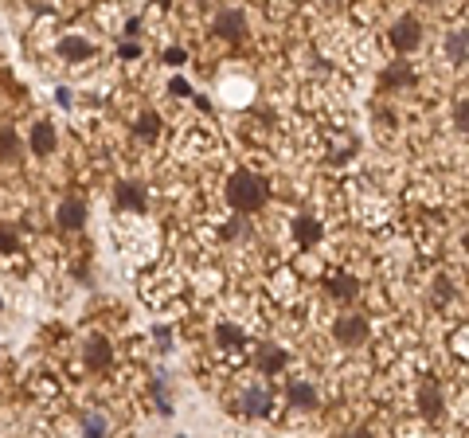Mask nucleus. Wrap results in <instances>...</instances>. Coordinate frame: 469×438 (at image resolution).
Instances as JSON below:
<instances>
[{
  "label": "nucleus",
  "instance_id": "nucleus-8",
  "mask_svg": "<svg viewBox=\"0 0 469 438\" xmlns=\"http://www.w3.org/2000/svg\"><path fill=\"white\" fill-rule=\"evenodd\" d=\"M82 219H86V208H82V199H63L59 204V223L63 227H82Z\"/></svg>",
  "mask_w": 469,
  "mask_h": 438
},
{
  "label": "nucleus",
  "instance_id": "nucleus-5",
  "mask_svg": "<svg viewBox=\"0 0 469 438\" xmlns=\"http://www.w3.org/2000/svg\"><path fill=\"white\" fill-rule=\"evenodd\" d=\"M321 235H325V227H321L313 216H298V219H293V239H298L301 247H317Z\"/></svg>",
  "mask_w": 469,
  "mask_h": 438
},
{
  "label": "nucleus",
  "instance_id": "nucleus-1",
  "mask_svg": "<svg viewBox=\"0 0 469 438\" xmlns=\"http://www.w3.org/2000/svg\"><path fill=\"white\" fill-rule=\"evenodd\" d=\"M227 199L235 211H259L266 204V180L250 169H239L227 180Z\"/></svg>",
  "mask_w": 469,
  "mask_h": 438
},
{
  "label": "nucleus",
  "instance_id": "nucleus-11",
  "mask_svg": "<svg viewBox=\"0 0 469 438\" xmlns=\"http://www.w3.org/2000/svg\"><path fill=\"white\" fill-rule=\"evenodd\" d=\"M82 360H86V368H94V372L106 368V364H110V345H106V340H90Z\"/></svg>",
  "mask_w": 469,
  "mask_h": 438
},
{
  "label": "nucleus",
  "instance_id": "nucleus-23",
  "mask_svg": "<svg viewBox=\"0 0 469 438\" xmlns=\"http://www.w3.org/2000/svg\"><path fill=\"white\" fill-rule=\"evenodd\" d=\"M121 59H137V55H141V47H137V43H121Z\"/></svg>",
  "mask_w": 469,
  "mask_h": 438
},
{
  "label": "nucleus",
  "instance_id": "nucleus-9",
  "mask_svg": "<svg viewBox=\"0 0 469 438\" xmlns=\"http://www.w3.org/2000/svg\"><path fill=\"white\" fill-rule=\"evenodd\" d=\"M329 294H332V298H340V301H348V298H356V294H360V282L348 278V274H329Z\"/></svg>",
  "mask_w": 469,
  "mask_h": 438
},
{
  "label": "nucleus",
  "instance_id": "nucleus-14",
  "mask_svg": "<svg viewBox=\"0 0 469 438\" xmlns=\"http://www.w3.org/2000/svg\"><path fill=\"white\" fill-rule=\"evenodd\" d=\"M215 340H220V349H243L247 345V333L239 325H220L215 328Z\"/></svg>",
  "mask_w": 469,
  "mask_h": 438
},
{
  "label": "nucleus",
  "instance_id": "nucleus-4",
  "mask_svg": "<svg viewBox=\"0 0 469 438\" xmlns=\"http://www.w3.org/2000/svg\"><path fill=\"white\" fill-rule=\"evenodd\" d=\"M332 337L352 349V345H360V340L368 337V321L364 317H340L337 325H332Z\"/></svg>",
  "mask_w": 469,
  "mask_h": 438
},
{
  "label": "nucleus",
  "instance_id": "nucleus-13",
  "mask_svg": "<svg viewBox=\"0 0 469 438\" xmlns=\"http://www.w3.org/2000/svg\"><path fill=\"white\" fill-rule=\"evenodd\" d=\"M419 407H422V415H442V395H438V388H434V384H422V391H419Z\"/></svg>",
  "mask_w": 469,
  "mask_h": 438
},
{
  "label": "nucleus",
  "instance_id": "nucleus-20",
  "mask_svg": "<svg viewBox=\"0 0 469 438\" xmlns=\"http://www.w3.org/2000/svg\"><path fill=\"white\" fill-rule=\"evenodd\" d=\"M157 126H160V118H157V114H145V118L137 121V130L145 133V137H153V133H157Z\"/></svg>",
  "mask_w": 469,
  "mask_h": 438
},
{
  "label": "nucleus",
  "instance_id": "nucleus-17",
  "mask_svg": "<svg viewBox=\"0 0 469 438\" xmlns=\"http://www.w3.org/2000/svg\"><path fill=\"white\" fill-rule=\"evenodd\" d=\"M63 55H67V59H86V55H94V47H90L86 40H63Z\"/></svg>",
  "mask_w": 469,
  "mask_h": 438
},
{
  "label": "nucleus",
  "instance_id": "nucleus-7",
  "mask_svg": "<svg viewBox=\"0 0 469 438\" xmlns=\"http://www.w3.org/2000/svg\"><path fill=\"white\" fill-rule=\"evenodd\" d=\"M243 31H247V20H243V12H220V20H215V36L239 40Z\"/></svg>",
  "mask_w": 469,
  "mask_h": 438
},
{
  "label": "nucleus",
  "instance_id": "nucleus-16",
  "mask_svg": "<svg viewBox=\"0 0 469 438\" xmlns=\"http://www.w3.org/2000/svg\"><path fill=\"white\" fill-rule=\"evenodd\" d=\"M446 55H449L454 63H458V67L466 63V31H449V40H446Z\"/></svg>",
  "mask_w": 469,
  "mask_h": 438
},
{
  "label": "nucleus",
  "instance_id": "nucleus-18",
  "mask_svg": "<svg viewBox=\"0 0 469 438\" xmlns=\"http://www.w3.org/2000/svg\"><path fill=\"white\" fill-rule=\"evenodd\" d=\"M82 430H86V438H102L106 418H102V415H82Z\"/></svg>",
  "mask_w": 469,
  "mask_h": 438
},
{
  "label": "nucleus",
  "instance_id": "nucleus-2",
  "mask_svg": "<svg viewBox=\"0 0 469 438\" xmlns=\"http://www.w3.org/2000/svg\"><path fill=\"white\" fill-rule=\"evenodd\" d=\"M239 411L243 415H254V418L270 415V391L262 388V384H247L243 395H239Z\"/></svg>",
  "mask_w": 469,
  "mask_h": 438
},
{
  "label": "nucleus",
  "instance_id": "nucleus-19",
  "mask_svg": "<svg viewBox=\"0 0 469 438\" xmlns=\"http://www.w3.org/2000/svg\"><path fill=\"white\" fill-rule=\"evenodd\" d=\"M12 153H16V133L0 130V157H12Z\"/></svg>",
  "mask_w": 469,
  "mask_h": 438
},
{
  "label": "nucleus",
  "instance_id": "nucleus-15",
  "mask_svg": "<svg viewBox=\"0 0 469 438\" xmlns=\"http://www.w3.org/2000/svg\"><path fill=\"white\" fill-rule=\"evenodd\" d=\"M31 149L40 153H51L55 149V130H51V126H36V133H31Z\"/></svg>",
  "mask_w": 469,
  "mask_h": 438
},
{
  "label": "nucleus",
  "instance_id": "nucleus-6",
  "mask_svg": "<svg viewBox=\"0 0 469 438\" xmlns=\"http://www.w3.org/2000/svg\"><path fill=\"white\" fill-rule=\"evenodd\" d=\"M259 368L266 372V376H274V372H282L286 364H290V356H286V349H278V345H262L259 349Z\"/></svg>",
  "mask_w": 469,
  "mask_h": 438
},
{
  "label": "nucleus",
  "instance_id": "nucleus-12",
  "mask_svg": "<svg viewBox=\"0 0 469 438\" xmlns=\"http://www.w3.org/2000/svg\"><path fill=\"white\" fill-rule=\"evenodd\" d=\"M290 399L298 403V407H305V411L317 407V391H313V384H305V379H293L290 384Z\"/></svg>",
  "mask_w": 469,
  "mask_h": 438
},
{
  "label": "nucleus",
  "instance_id": "nucleus-22",
  "mask_svg": "<svg viewBox=\"0 0 469 438\" xmlns=\"http://www.w3.org/2000/svg\"><path fill=\"white\" fill-rule=\"evenodd\" d=\"M466 118H469V106L466 98H458V133H466Z\"/></svg>",
  "mask_w": 469,
  "mask_h": 438
},
{
  "label": "nucleus",
  "instance_id": "nucleus-10",
  "mask_svg": "<svg viewBox=\"0 0 469 438\" xmlns=\"http://www.w3.org/2000/svg\"><path fill=\"white\" fill-rule=\"evenodd\" d=\"M118 208H130V211H145V192L137 184H118Z\"/></svg>",
  "mask_w": 469,
  "mask_h": 438
},
{
  "label": "nucleus",
  "instance_id": "nucleus-3",
  "mask_svg": "<svg viewBox=\"0 0 469 438\" xmlns=\"http://www.w3.org/2000/svg\"><path fill=\"white\" fill-rule=\"evenodd\" d=\"M419 36H422V28H419V20L415 16H403L395 28H391V47H399V51H415L419 47Z\"/></svg>",
  "mask_w": 469,
  "mask_h": 438
},
{
  "label": "nucleus",
  "instance_id": "nucleus-21",
  "mask_svg": "<svg viewBox=\"0 0 469 438\" xmlns=\"http://www.w3.org/2000/svg\"><path fill=\"white\" fill-rule=\"evenodd\" d=\"M12 247H16V235L8 227H0V250H12Z\"/></svg>",
  "mask_w": 469,
  "mask_h": 438
}]
</instances>
